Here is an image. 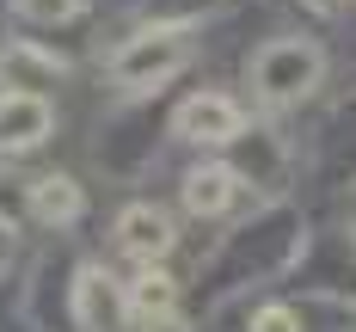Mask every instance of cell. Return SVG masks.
I'll use <instances>...</instances> for the list:
<instances>
[{
    "mask_svg": "<svg viewBox=\"0 0 356 332\" xmlns=\"http://www.w3.org/2000/svg\"><path fill=\"white\" fill-rule=\"evenodd\" d=\"M246 80L258 93V105H270V111L307 105L325 80V56H320V43H307V37H270L264 49H252Z\"/></svg>",
    "mask_w": 356,
    "mask_h": 332,
    "instance_id": "6da1fadb",
    "label": "cell"
},
{
    "mask_svg": "<svg viewBox=\"0 0 356 332\" xmlns=\"http://www.w3.org/2000/svg\"><path fill=\"white\" fill-rule=\"evenodd\" d=\"M191 62V43H184V25H142L136 37H123L111 49V80L123 93H160L178 68Z\"/></svg>",
    "mask_w": 356,
    "mask_h": 332,
    "instance_id": "7a4b0ae2",
    "label": "cell"
},
{
    "mask_svg": "<svg viewBox=\"0 0 356 332\" xmlns=\"http://www.w3.org/2000/svg\"><path fill=\"white\" fill-rule=\"evenodd\" d=\"M295 258V221L289 216H264L258 228H240L221 253H215V290H246L252 277H270Z\"/></svg>",
    "mask_w": 356,
    "mask_h": 332,
    "instance_id": "3957f363",
    "label": "cell"
},
{
    "mask_svg": "<svg viewBox=\"0 0 356 332\" xmlns=\"http://www.w3.org/2000/svg\"><path fill=\"white\" fill-rule=\"evenodd\" d=\"M172 136L191 148H227L246 136V111L234 93H221V86H203V93H191L184 105L172 111Z\"/></svg>",
    "mask_w": 356,
    "mask_h": 332,
    "instance_id": "277c9868",
    "label": "cell"
},
{
    "mask_svg": "<svg viewBox=\"0 0 356 332\" xmlns=\"http://www.w3.org/2000/svg\"><path fill=\"white\" fill-rule=\"evenodd\" d=\"M56 129V105L43 93H19V86H0V154H31L49 142Z\"/></svg>",
    "mask_w": 356,
    "mask_h": 332,
    "instance_id": "5b68a950",
    "label": "cell"
},
{
    "mask_svg": "<svg viewBox=\"0 0 356 332\" xmlns=\"http://www.w3.org/2000/svg\"><path fill=\"white\" fill-rule=\"evenodd\" d=\"M172 216L166 210H154V203H129L123 216H117V246L129 258H142V264H154V258L172 253Z\"/></svg>",
    "mask_w": 356,
    "mask_h": 332,
    "instance_id": "8992f818",
    "label": "cell"
},
{
    "mask_svg": "<svg viewBox=\"0 0 356 332\" xmlns=\"http://www.w3.org/2000/svg\"><path fill=\"white\" fill-rule=\"evenodd\" d=\"M246 173H240V166H191V173H184V210H191V216H203V221H215V216H227V210H234V203H240V191H246Z\"/></svg>",
    "mask_w": 356,
    "mask_h": 332,
    "instance_id": "52a82bcc",
    "label": "cell"
},
{
    "mask_svg": "<svg viewBox=\"0 0 356 332\" xmlns=\"http://www.w3.org/2000/svg\"><path fill=\"white\" fill-rule=\"evenodd\" d=\"M62 62L49 56V49H37V43H6L0 49V86H19V93H49V86H62Z\"/></svg>",
    "mask_w": 356,
    "mask_h": 332,
    "instance_id": "ba28073f",
    "label": "cell"
},
{
    "mask_svg": "<svg viewBox=\"0 0 356 332\" xmlns=\"http://www.w3.org/2000/svg\"><path fill=\"white\" fill-rule=\"evenodd\" d=\"M123 314H129V295L111 290L105 271H80V283H74V320H80V332H117Z\"/></svg>",
    "mask_w": 356,
    "mask_h": 332,
    "instance_id": "9c48e42d",
    "label": "cell"
},
{
    "mask_svg": "<svg viewBox=\"0 0 356 332\" xmlns=\"http://www.w3.org/2000/svg\"><path fill=\"white\" fill-rule=\"evenodd\" d=\"M31 216L43 228H74L80 221V184L62 179V173H49V179L31 184Z\"/></svg>",
    "mask_w": 356,
    "mask_h": 332,
    "instance_id": "30bf717a",
    "label": "cell"
},
{
    "mask_svg": "<svg viewBox=\"0 0 356 332\" xmlns=\"http://www.w3.org/2000/svg\"><path fill=\"white\" fill-rule=\"evenodd\" d=\"M129 314H136V320H160V314H172V301H178V283L172 277H166V271H154V264H147L142 277H136V283H129Z\"/></svg>",
    "mask_w": 356,
    "mask_h": 332,
    "instance_id": "8fae6325",
    "label": "cell"
},
{
    "mask_svg": "<svg viewBox=\"0 0 356 332\" xmlns=\"http://www.w3.org/2000/svg\"><path fill=\"white\" fill-rule=\"evenodd\" d=\"M25 25H68V19H80L86 13V0H6Z\"/></svg>",
    "mask_w": 356,
    "mask_h": 332,
    "instance_id": "7c38bea8",
    "label": "cell"
},
{
    "mask_svg": "<svg viewBox=\"0 0 356 332\" xmlns=\"http://www.w3.org/2000/svg\"><path fill=\"white\" fill-rule=\"evenodd\" d=\"M252 332H301V314L295 308H258L252 314Z\"/></svg>",
    "mask_w": 356,
    "mask_h": 332,
    "instance_id": "4fadbf2b",
    "label": "cell"
},
{
    "mask_svg": "<svg viewBox=\"0 0 356 332\" xmlns=\"http://www.w3.org/2000/svg\"><path fill=\"white\" fill-rule=\"evenodd\" d=\"M6 264H13V221L0 216V271H6Z\"/></svg>",
    "mask_w": 356,
    "mask_h": 332,
    "instance_id": "5bb4252c",
    "label": "cell"
},
{
    "mask_svg": "<svg viewBox=\"0 0 356 332\" xmlns=\"http://www.w3.org/2000/svg\"><path fill=\"white\" fill-rule=\"evenodd\" d=\"M142 332H191V326H184V320H172V314H160V320H147Z\"/></svg>",
    "mask_w": 356,
    "mask_h": 332,
    "instance_id": "9a60e30c",
    "label": "cell"
}]
</instances>
